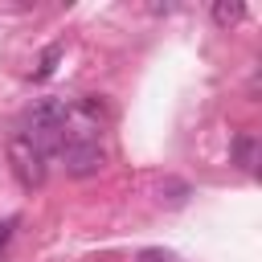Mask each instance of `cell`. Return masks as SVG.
I'll return each mask as SVG.
<instances>
[{
	"label": "cell",
	"instance_id": "7",
	"mask_svg": "<svg viewBox=\"0 0 262 262\" xmlns=\"http://www.w3.org/2000/svg\"><path fill=\"white\" fill-rule=\"evenodd\" d=\"M12 229H16V217H8V221H4V225H0V250H4V242H8V237H12Z\"/></svg>",
	"mask_w": 262,
	"mask_h": 262
},
{
	"label": "cell",
	"instance_id": "4",
	"mask_svg": "<svg viewBox=\"0 0 262 262\" xmlns=\"http://www.w3.org/2000/svg\"><path fill=\"white\" fill-rule=\"evenodd\" d=\"M254 160H258V143H254V135H237V139H233V164L246 168V172H254Z\"/></svg>",
	"mask_w": 262,
	"mask_h": 262
},
{
	"label": "cell",
	"instance_id": "2",
	"mask_svg": "<svg viewBox=\"0 0 262 262\" xmlns=\"http://www.w3.org/2000/svg\"><path fill=\"white\" fill-rule=\"evenodd\" d=\"M57 160H61V168H66L70 176L86 180V176H94V172L102 168L106 151H102V143H98V139H70V143H61Z\"/></svg>",
	"mask_w": 262,
	"mask_h": 262
},
{
	"label": "cell",
	"instance_id": "5",
	"mask_svg": "<svg viewBox=\"0 0 262 262\" xmlns=\"http://www.w3.org/2000/svg\"><path fill=\"white\" fill-rule=\"evenodd\" d=\"M57 61H61V41H53V45L41 53V61H37V70H33V82H45V78H53Z\"/></svg>",
	"mask_w": 262,
	"mask_h": 262
},
{
	"label": "cell",
	"instance_id": "1",
	"mask_svg": "<svg viewBox=\"0 0 262 262\" xmlns=\"http://www.w3.org/2000/svg\"><path fill=\"white\" fill-rule=\"evenodd\" d=\"M8 160H12V172H16V180H20V188H41L45 184V172H49V156L45 151H37L20 131H12V139H8Z\"/></svg>",
	"mask_w": 262,
	"mask_h": 262
},
{
	"label": "cell",
	"instance_id": "6",
	"mask_svg": "<svg viewBox=\"0 0 262 262\" xmlns=\"http://www.w3.org/2000/svg\"><path fill=\"white\" fill-rule=\"evenodd\" d=\"M135 262H180L176 254H168V250H160V246H147V250H139L135 254Z\"/></svg>",
	"mask_w": 262,
	"mask_h": 262
},
{
	"label": "cell",
	"instance_id": "3",
	"mask_svg": "<svg viewBox=\"0 0 262 262\" xmlns=\"http://www.w3.org/2000/svg\"><path fill=\"white\" fill-rule=\"evenodd\" d=\"M242 16H246V4L242 0H217L213 4V25L217 29H233Z\"/></svg>",
	"mask_w": 262,
	"mask_h": 262
}]
</instances>
